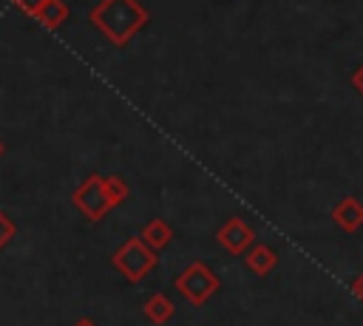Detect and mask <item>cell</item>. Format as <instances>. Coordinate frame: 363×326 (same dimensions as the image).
<instances>
[]
</instances>
